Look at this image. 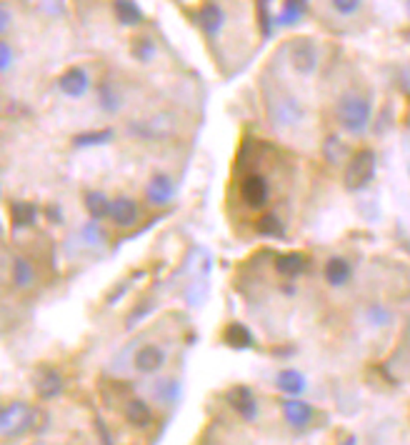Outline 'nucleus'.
<instances>
[{
  "mask_svg": "<svg viewBox=\"0 0 410 445\" xmlns=\"http://www.w3.org/2000/svg\"><path fill=\"white\" fill-rule=\"evenodd\" d=\"M338 123L345 128L348 133H363L368 128V123H370V100L363 98V95H343L338 103Z\"/></svg>",
  "mask_w": 410,
  "mask_h": 445,
  "instance_id": "f257e3e1",
  "label": "nucleus"
},
{
  "mask_svg": "<svg viewBox=\"0 0 410 445\" xmlns=\"http://www.w3.org/2000/svg\"><path fill=\"white\" fill-rule=\"evenodd\" d=\"M373 176H375V153L361 150L350 160L348 171H345V185H348V190H361L373 181Z\"/></svg>",
  "mask_w": 410,
  "mask_h": 445,
  "instance_id": "f03ea898",
  "label": "nucleus"
},
{
  "mask_svg": "<svg viewBox=\"0 0 410 445\" xmlns=\"http://www.w3.org/2000/svg\"><path fill=\"white\" fill-rule=\"evenodd\" d=\"M33 425V410L25 406V403H11V406L3 408V415H0V430L6 438H16L23 435L28 428Z\"/></svg>",
  "mask_w": 410,
  "mask_h": 445,
  "instance_id": "7ed1b4c3",
  "label": "nucleus"
},
{
  "mask_svg": "<svg viewBox=\"0 0 410 445\" xmlns=\"http://www.w3.org/2000/svg\"><path fill=\"white\" fill-rule=\"evenodd\" d=\"M290 63L298 73L308 75V73L315 71L318 66V48L310 40H296V45L290 48Z\"/></svg>",
  "mask_w": 410,
  "mask_h": 445,
  "instance_id": "20e7f679",
  "label": "nucleus"
},
{
  "mask_svg": "<svg viewBox=\"0 0 410 445\" xmlns=\"http://www.w3.org/2000/svg\"><path fill=\"white\" fill-rule=\"evenodd\" d=\"M198 25L208 38H218L220 30L225 25V11L218 3H205V6L198 11Z\"/></svg>",
  "mask_w": 410,
  "mask_h": 445,
  "instance_id": "39448f33",
  "label": "nucleus"
},
{
  "mask_svg": "<svg viewBox=\"0 0 410 445\" xmlns=\"http://www.w3.org/2000/svg\"><path fill=\"white\" fill-rule=\"evenodd\" d=\"M58 88L68 95V98H83L85 90L90 88V78L83 68H68L61 78H58Z\"/></svg>",
  "mask_w": 410,
  "mask_h": 445,
  "instance_id": "423d86ee",
  "label": "nucleus"
},
{
  "mask_svg": "<svg viewBox=\"0 0 410 445\" xmlns=\"http://www.w3.org/2000/svg\"><path fill=\"white\" fill-rule=\"evenodd\" d=\"M133 365H135L138 373H158L160 368L165 365V350L158 346H143L138 348L135 358H133Z\"/></svg>",
  "mask_w": 410,
  "mask_h": 445,
  "instance_id": "0eeeda50",
  "label": "nucleus"
},
{
  "mask_svg": "<svg viewBox=\"0 0 410 445\" xmlns=\"http://www.w3.org/2000/svg\"><path fill=\"white\" fill-rule=\"evenodd\" d=\"M270 118H273V126L290 128L303 118V108L298 105L296 98H283L278 100V105L270 103Z\"/></svg>",
  "mask_w": 410,
  "mask_h": 445,
  "instance_id": "6e6552de",
  "label": "nucleus"
},
{
  "mask_svg": "<svg viewBox=\"0 0 410 445\" xmlns=\"http://www.w3.org/2000/svg\"><path fill=\"white\" fill-rule=\"evenodd\" d=\"M270 188L268 181L263 176H248L246 183H243V200H246L251 208H263L268 203Z\"/></svg>",
  "mask_w": 410,
  "mask_h": 445,
  "instance_id": "1a4fd4ad",
  "label": "nucleus"
},
{
  "mask_svg": "<svg viewBox=\"0 0 410 445\" xmlns=\"http://www.w3.org/2000/svg\"><path fill=\"white\" fill-rule=\"evenodd\" d=\"M283 415L293 428H306L313 420V408L306 401L293 398V401H283Z\"/></svg>",
  "mask_w": 410,
  "mask_h": 445,
  "instance_id": "9d476101",
  "label": "nucleus"
},
{
  "mask_svg": "<svg viewBox=\"0 0 410 445\" xmlns=\"http://www.w3.org/2000/svg\"><path fill=\"white\" fill-rule=\"evenodd\" d=\"M230 406L236 408L238 415H243L246 420H253L258 415V403L255 398H253V393L248 391V388H233L230 391Z\"/></svg>",
  "mask_w": 410,
  "mask_h": 445,
  "instance_id": "9b49d317",
  "label": "nucleus"
},
{
  "mask_svg": "<svg viewBox=\"0 0 410 445\" xmlns=\"http://www.w3.org/2000/svg\"><path fill=\"white\" fill-rule=\"evenodd\" d=\"M223 343L233 350H248L253 348V333L243 323H230L223 330Z\"/></svg>",
  "mask_w": 410,
  "mask_h": 445,
  "instance_id": "f8f14e48",
  "label": "nucleus"
},
{
  "mask_svg": "<svg viewBox=\"0 0 410 445\" xmlns=\"http://www.w3.org/2000/svg\"><path fill=\"white\" fill-rule=\"evenodd\" d=\"M126 418L128 423L135 425V428H148V425L153 423V410H150V406L145 401L133 398L126 406Z\"/></svg>",
  "mask_w": 410,
  "mask_h": 445,
  "instance_id": "ddd939ff",
  "label": "nucleus"
},
{
  "mask_svg": "<svg viewBox=\"0 0 410 445\" xmlns=\"http://www.w3.org/2000/svg\"><path fill=\"white\" fill-rule=\"evenodd\" d=\"M110 218L118 223L121 228L133 226L138 220V205L131 198H118L113 200V208H110Z\"/></svg>",
  "mask_w": 410,
  "mask_h": 445,
  "instance_id": "4468645a",
  "label": "nucleus"
},
{
  "mask_svg": "<svg viewBox=\"0 0 410 445\" xmlns=\"http://www.w3.org/2000/svg\"><path fill=\"white\" fill-rule=\"evenodd\" d=\"M175 193V183L168 176H155L148 185V200L155 205H165Z\"/></svg>",
  "mask_w": 410,
  "mask_h": 445,
  "instance_id": "2eb2a0df",
  "label": "nucleus"
},
{
  "mask_svg": "<svg viewBox=\"0 0 410 445\" xmlns=\"http://www.w3.org/2000/svg\"><path fill=\"white\" fill-rule=\"evenodd\" d=\"M308 260L306 255L301 253H288V255H280L278 260H275V270H278L283 278H298V275L306 270Z\"/></svg>",
  "mask_w": 410,
  "mask_h": 445,
  "instance_id": "dca6fc26",
  "label": "nucleus"
},
{
  "mask_svg": "<svg viewBox=\"0 0 410 445\" xmlns=\"http://www.w3.org/2000/svg\"><path fill=\"white\" fill-rule=\"evenodd\" d=\"M113 11L118 23H123V25H138V23H143V11L133 0H115Z\"/></svg>",
  "mask_w": 410,
  "mask_h": 445,
  "instance_id": "f3484780",
  "label": "nucleus"
},
{
  "mask_svg": "<svg viewBox=\"0 0 410 445\" xmlns=\"http://www.w3.org/2000/svg\"><path fill=\"white\" fill-rule=\"evenodd\" d=\"M325 281L330 286H345L350 281V263L345 258H330L325 265Z\"/></svg>",
  "mask_w": 410,
  "mask_h": 445,
  "instance_id": "a211bd4d",
  "label": "nucleus"
},
{
  "mask_svg": "<svg viewBox=\"0 0 410 445\" xmlns=\"http://www.w3.org/2000/svg\"><path fill=\"white\" fill-rule=\"evenodd\" d=\"M278 388L283 393H288V396H301L303 391H306V375L298 373V370H283V373L278 375Z\"/></svg>",
  "mask_w": 410,
  "mask_h": 445,
  "instance_id": "6ab92c4d",
  "label": "nucleus"
},
{
  "mask_svg": "<svg viewBox=\"0 0 410 445\" xmlns=\"http://www.w3.org/2000/svg\"><path fill=\"white\" fill-rule=\"evenodd\" d=\"M85 208H88V213H90V218H93V220H103V218H108V215H110V208H113V203L105 198L103 193L90 190L85 195Z\"/></svg>",
  "mask_w": 410,
  "mask_h": 445,
  "instance_id": "aec40b11",
  "label": "nucleus"
},
{
  "mask_svg": "<svg viewBox=\"0 0 410 445\" xmlns=\"http://www.w3.org/2000/svg\"><path fill=\"white\" fill-rule=\"evenodd\" d=\"M98 103L105 113H118L121 110V93L115 90V85L110 80H103L98 85Z\"/></svg>",
  "mask_w": 410,
  "mask_h": 445,
  "instance_id": "412c9836",
  "label": "nucleus"
},
{
  "mask_svg": "<svg viewBox=\"0 0 410 445\" xmlns=\"http://www.w3.org/2000/svg\"><path fill=\"white\" fill-rule=\"evenodd\" d=\"M35 281V270H33V263L28 258H20L18 255L16 260H13V283H16L18 288H30Z\"/></svg>",
  "mask_w": 410,
  "mask_h": 445,
  "instance_id": "4be33fe9",
  "label": "nucleus"
},
{
  "mask_svg": "<svg viewBox=\"0 0 410 445\" xmlns=\"http://www.w3.org/2000/svg\"><path fill=\"white\" fill-rule=\"evenodd\" d=\"M11 215L16 228H30L35 223V218H38V208L33 203H13Z\"/></svg>",
  "mask_w": 410,
  "mask_h": 445,
  "instance_id": "5701e85b",
  "label": "nucleus"
},
{
  "mask_svg": "<svg viewBox=\"0 0 410 445\" xmlns=\"http://www.w3.org/2000/svg\"><path fill=\"white\" fill-rule=\"evenodd\" d=\"M306 8H308V0H285L283 13L278 16V23L280 25H293V23H298L306 16Z\"/></svg>",
  "mask_w": 410,
  "mask_h": 445,
  "instance_id": "b1692460",
  "label": "nucleus"
},
{
  "mask_svg": "<svg viewBox=\"0 0 410 445\" xmlns=\"http://www.w3.org/2000/svg\"><path fill=\"white\" fill-rule=\"evenodd\" d=\"M63 383H61V375L53 373V370H45L43 378L38 380V396L40 398H55L61 393Z\"/></svg>",
  "mask_w": 410,
  "mask_h": 445,
  "instance_id": "393cba45",
  "label": "nucleus"
},
{
  "mask_svg": "<svg viewBox=\"0 0 410 445\" xmlns=\"http://www.w3.org/2000/svg\"><path fill=\"white\" fill-rule=\"evenodd\" d=\"M255 231L260 236H268V238H283V226H280V218L278 215H263L260 220L255 223Z\"/></svg>",
  "mask_w": 410,
  "mask_h": 445,
  "instance_id": "a878e982",
  "label": "nucleus"
},
{
  "mask_svg": "<svg viewBox=\"0 0 410 445\" xmlns=\"http://www.w3.org/2000/svg\"><path fill=\"white\" fill-rule=\"evenodd\" d=\"M113 138V130H93V133H83L76 135V145H103Z\"/></svg>",
  "mask_w": 410,
  "mask_h": 445,
  "instance_id": "bb28decb",
  "label": "nucleus"
},
{
  "mask_svg": "<svg viewBox=\"0 0 410 445\" xmlns=\"http://www.w3.org/2000/svg\"><path fill=\"white\" fill-rule=\"evenodd\" d=\"M133 55H135L140 63H148L150 58L155 55V45L150 43L148 38H143V40H135V45H133Z\"/></svg>",
  "mask_w": 410,
  "mask_h": 445,
  "instance_id": "cd10ccee",
  "label": "nucleus"
},
{
  "mask_svg": "<svg viewBox=\"0 0 410 445\" xmlns=\"http://www.w3.org/2000/svg\"><path fill=\"white\" fill-rule=\"evenodd\" d=\"M330 3H333V8L340 16H353V13H358L363 6V0H330Z\"/></svg>",
  "mask_w": 410,
  "mask_h": 445,
  "instance_id": "c85d7f7f",
  "label": "nucleus"
},
{
  "mask_svg": "<svg viewBox=\"0 0 410 445\" xmlns=\"http://www.w3.org/2000/svg\"><path fill=\"white\" fill-rule=\"evenodd\" d=\"M155 396H160L165 403H173L175 401V383L173 380H163V385L155 388Z\"/></svg>",
  "mask_w": 410,
  "mask_h": 445,
  "instance_id": "c756f323",
  "label": "nucleus"
},
{
  "mask_svg": "<svg viewBox=\"0 0 410 445\" xmlns=\"http://www.w3.org/2000/svg\"><path fill=\"white\" fill-rule=\"evenodd\" d=\"M0 55H3L0 68H3V73H8V71H11V66H13V48H11V43H8V40H3V43H0Z\"/></svg>",
  "mask_w": 410,
  "mask_h": 445,
  "instance_id": "7c9ffc66",
  "label": "nucleus"
},
{
  "mask_svg": "<svg viewBox=\"0 0 410 445\" xmlns=\"http://www.w3.org/2000/svg\"><path fill=\"white\" fill-rule=\"evenodd\" d=\"M83 236L88 238V243H90V245H95L98 240H103V233H100L95 226H85V228H83Z\"/></svg>",
  "mask_w": 410,
  "mask_h": 445,
  "instance_id": "2f4dec72",
  "label": "nucleus"
},
{
  "mask_svg": "<svg viewBox=\"0 0 410 445\" xmlns=\"http://www.w3.org/2000/svg\"><path fill=\"white\" fill-rule=\"evenodd\" d=\"M370 320L375 325H383V320H388V313H385L380 305H375V308H370Z\"/></svg>",
  "mask_w": 410,
  "mask_h": 445,
  "instance_id": "473e14b6",
  "label": "nucleus"
},
{
  "mask_svg": "<svg viewBox=\"0 0 410 445\" xmlns=\"http://www.w3.org/2000/svg\"><path fill=\"white\" fill-rule=\"evenodd\" d=\"M95 428H98L100 438H103V445H113V440H110V433H108V430H105L103 420H95Z\"/></svg>",
  "mask_w": 410,
  "mask_h": 445,
  "instance_id": "72a5a7b5",
  "label": "nucleus"
},
{
  "mask_svg": "<svg viewBox=\"0 0 410 445\" xmlns=\"http://www.w3.org/2000/svg\"><path fill=\"white\" fill-rule=\"evenodd\" d=\"M8 25H11V11H8V8H3V23H0V28H3V33L8 30Z\"/></svg>",
  "mask_w": 410,
  "mask_h": 445,
  "instance_id": "f704fd0d",
  "label": "nucleus"
},
{
  "mask_svg": "<svg viewBox=\"0 0 410 445\" xmlns=\"http://www.w3.org/2000/svg\"><path fill=\"white\" fill-rule=\"evenodd\" d=\"M343 445H356V440H353V438H348V440H345Z\"/></svg>",
  "mask_w": 410,
  "mask_h": 445,
  "instance_id": "c9c22d12",
  "label": "nucleus"
},
{
  "mask_svg": "<svg viewBox=\"0 0 410 445\" xmlns=\"http://www.w3.org/2000/svg\"><path fill=\"white\" fill-rule=\"evenodd\" d=\"M408 8H410V0H408Z\"/></svg>",
  "mask_w": 410,
  "mask_h": 445,
  "instance_id": "e433bc0d",
  "label": "nucleus"
}]
</instances>
